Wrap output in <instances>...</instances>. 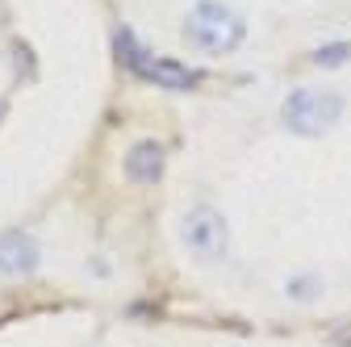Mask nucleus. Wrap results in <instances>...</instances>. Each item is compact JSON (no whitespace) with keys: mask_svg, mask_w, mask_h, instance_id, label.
Here are the masks:
<instances>
[{"mask_svg":"<svg viewBox=\"0 0 351 347\" xmlns=\"http://www.w3.org/2000/svg\"><path fill=\"white\" fill-rule=\"evenodd\" d=\"M184 34H189V42H193L197 51L226 55V51H234L239 42H243L247 25H243V17L234 9L217 5V0H201V5L184 17Z\"/></svg>","mask_w":351,"mask_h":347,"instance_id":"f257e3e1","label":"nucleus"},{"mask_svg":"<svg viewBox=\"0 0 351 347\" xmlns=\"http://www.w3.org/2000/svg\"><path fill=\"white\" fill-rule=\"evenodd\" d=\"M343 113V101L335 93H318V88H301L285 101V125L293 134H305V139H318L322 130H330Z\"/></svg>","mask_w":351,"mask_h":347,"instance_id":"f03ea898","label":"nucleus"},{"mask_svg":"<svg viewBox=\"0 0 351 347\" xmlns=\"http://www.w3.org/2000/svg\"><path fill=\"white\" fill-rule=\"evenodd\" d=\"M117 55H121V63L134 71V75H143V80H151V84H163V88H193V84L201 80L197 71L180 67L176 59H155V55H147L138 42L130 38V29H117Z\"/></svg>","mask_w":351,"mask_h":347,"instance_id":"7ed1b4c3","label":"nucleus"},{"mask_svg":"<svg viewBox=\"0 0 351 347\" xmlns=\"http://www.w3.org/2000/svg\"><path fill=\"white\" fill-rule=\"evenodd\" d=\"M184 247L213 259V255H222L226 247V222H222V213H213V209H189L184 213Z\"/></svg>","mask_w":351,"mask_h":347,"instance_id":"20e7f679","label":"nucleus"},{"mask_svg":"<svg viewBox=\"0 0 351 347\" xmlns=\"http://www.w3.org/2000/svg\"><path fill=\"white\" fill-rule=\"evenodd\" d=\"M38 268V243L21 230H5L0 235V272L9 276H25Z\"/></svg>","mask_w":351,"mask_h":347,"instance_id":"39448f33","label":"nucleus"},{"mask_svg":"<svg viewBox=\"0 0 351 347\" xmlns=\"http://www.w3.org/2000/svg\"><path fill=\"white\" fill-rule=\"evenodd\" d=\"M125 171H130L134 180H143V184L159 180V176H163V147H159V143H138L134 151L125 155Z\"/></svg>","mask_w":351,"mask_h":347,"instance_id":"423d86ee","label":"nucleus"},{"mask_svg":"<svg viewBox=\"0 0 351 347\" xmlns=\"http://www.w3.org/2000/svg\"><path fill=\"white\" fill-rule=\"evenodd\" d=\"M314 59H318V63H343V59H351V47H326V51H318Z\"/></svg>","mask_w":351,"mask_h":347,"instance_id":"0eeeda50","label":"nucleus"}]
</instances>
